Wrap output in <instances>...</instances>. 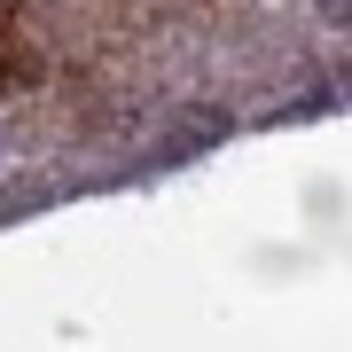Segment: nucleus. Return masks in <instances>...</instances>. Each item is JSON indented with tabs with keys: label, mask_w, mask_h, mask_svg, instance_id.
I'll use <instances>...</instances> for the list:
<instances>
[{
	"label": "nucleus",
	"mask_w": 352,
	"mask_h": 352,
	"mask_svg": "<svg viewBox=\"0 0 352 352\" xmlns=\"http://www.w3.org/2000/svg\"><path fill=\"white\" fill-rule=\"evenodd\" d=\"M219 133H227V118H219V110H196V118H188V126H180V133H173V157H196V149H204V141H219Z\"/></svg>",
	"instance_id": "obj_1"
},
{
	"label": "nucleus",
	"mask_w": 352,
	"mask_h": 352,
	"mask_svg": "<svg viewBox=\"0 0 352 352\" xmlns=\"http://www.w3.org/2000/svg\"><path fill=\"white\" fill-rule=\"evenodd\" d=\"M32 71H39L32 55H24V47H8V39H0V94H8V87H24Z\"/></svg>",
	"instance_id": "obj_2"
}]
</instances>
